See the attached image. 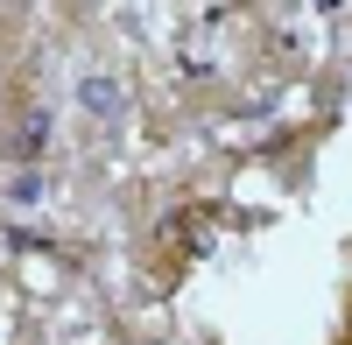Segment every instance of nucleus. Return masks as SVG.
Listing matches in <instances>:
<instances>
[{
  "label": "nucleus",
  "mask_w": 352,
  "mask_h": 345,
  "mask_svg": "<svg viewBox=\"0 0 352 345\" xmlns=\"http://www.w3.org/2000/svg\"><path fill=\"white\" fill-rule=\"evenodd\" d=\"M78 106L92 113V120H120V106H127V92H120V78H106V71H92V78H78Z\"/></svg>",
  "instance_id": "f257e3e1"
},
{
  "label": "nucleus",
  "mask_w": 352,
  "mask_h": 345,
  "mask_svg": "<svg viewBox=\"0 0 352 345\" xmlns=\"http://www.w3.org/2000/svg\"><path fill=\"white\" fill-rule=\"evenodd\" d=\"M8 148H14L21 162H28V155H43V148H50V113H43V106H36V113H28V120L14 127V141H8Z\"/></svg>",
  "instance_id": "f03ea898"
},
{
  "label": "nucleus",
  "mask_w": 352,
  "mask_h": 345,
  "mask_svg": "<svg viewBox=\"0 0 352 345\" xmlns=\"http://www.w3.org/2000/svg\"><path fill=\"white\" fill-rule=\"evenodd\" d=\"M43 190H50L43 177H14V205H43Z\"/></svg>",
  "instance_id": "7ed1b4c3"
}]
</instances>
